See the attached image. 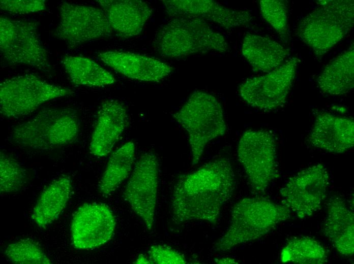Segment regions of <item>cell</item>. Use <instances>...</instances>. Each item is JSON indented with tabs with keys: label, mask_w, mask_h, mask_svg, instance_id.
Here are the masks:
<instances>
[{
	"label": "cell",
	"mask_w": 354,
	"mask_h": 264,
	"mask_svg": "<svg viewBox=\"0 0 354 264\" xmlns=\"http://www.w3.org/2000/svg\"><path fill=\"white\" fill-rule=\"evenodd\" d=\"M235 187L234 172L225 158L211 160L193 172L181 175L171 197L174 221L181 223L199 220L215 224Z\"/></svg>",
	"instance_id": "6da1fadb"
},
{
	"label": "cell",
	"mask_w": 354,
	"mask_h": 264,
	"mask_svg": "<svg viewBox=\"0 0 354 264\" xmlns=\"http://www.w3.org/2000/svg\"><path fill=\"white\" fill-rule=\"evenodd\" d=\"M290 216L291 210L285 205L262 197L243 199L233 206L229 225L213 250L225 252L256 240Z\"/></svg>",
	"instance_id": "7a4b0ae2"
},
{
	"label": "cell",
	"mask_w": 354,
	"mask_h": 264,
	"mask_svg": "<svg viewBox=\"0 0 354 264\" xmlns=\"http://www.w3.org/2000/svg\"><path fill=\"white\" fill-rule=\"evenodd\" d=\"M163 57L177 58L196 53L228 51L224 37L204 20L197 18H175L158 31L154 39Z\"/></svg>",
	"instance_id": "3957f363"
},
{
	"label": "cell",
	"mask_w": 354,
	"mask_h": 264,
	"mask_svg": "<svg viewBox=\"0 0 354 264\" xmlns=\"http://www.w3.org/2000/svg\"><path fill=\"white\" fill-rule=\"evenodd\" d=\"M317 3L319 6L301 20L298 35L321 58L351 29L354 5L351 0L319 1Z\"/></svg>",
	"instance_id": "277c9868"
},
{
	"label": "cell",
	"mask_w": 354,
	"mask_h": 264,
	"mask_svg": "<svg viewBox=\"0 0 354 264\" xmlns=\"http://www.w3.org/2000/svg\"><path fill=\"white\" fill-rule=\"evenodd\" d=\"M79 131V120L74 110L45 108L16 126L10 134V140L22 147L48 149L72 143Z\"/></svg>",
	"instance_id": "5b68a950"
},
{
	"label": "cell",
	"mask_w": 354,
	"mask_h": 264,
	"mask_svg": "<svg viewBox=\"0 0 354 264\" xmlns=\"http://www.w3.org/2000/svg\"><path fill=\"white\" fill-rule=\"evenodd\" d=\"M173 117L188 134L193 165L199 161L208 143L223 136L226 129L220 103L212 94L200 90L194 91Z\"/></svg>",
	"instance_id": "8992f818"
},
{
	"label": "cell",
	"mask_w": 354,
	"mask_h": 264,
	"mask_svg": "<svg viewBox=\"0 0 354 264\" xmlns=\"http://www.w3.org/2000/svg\"><path fill=\"white\" fill-rule=\"evenodd\" d=\"M73 93L69 88L49 83L33 74L15 76L0 84V112L7 118L23 116L48 101Z\"/></svg>",
	"instance_id": "52a82bcc"
},
{
	"label": "cell",
	"mask_w": 354,
	"mask_h": 264,
	"mask_svg": "<svg viewBox=\"0 0 354 264\" xmlns=\"http://www.w3.org/2000/svg\"><path fill=\"white\" fill-rule=\"evenodd\" d=\"M38 22L0 18L2 57L11 65L24 64L42 71L50 69L48 53L38 33Z\"/></svg>",
	"instance_id": "ba28073f"
},
{
	"label": "cell",
	"mask_w": 354,
	"mask_h": 264,
	"mask_svg": "<svg viewBox=\"0 0 354 264\" xmlns=\"http://www.w3.org/2000/svg\"><path fill=\"white\" fill-rule=\"evenodd\" d=\"M237 154L254 192H264L279 177L276 142L270 131H245L239 141Z\"/></svg>",
	"instance_id": "9c48e42d"
},
{
	"label": "cell",
	"mask_w": 354,
	"mask_h": 264,
	"mask_svg": "<svg viewBox=\"0 0 354 264\" xmlns=\"http://www.w3.org/2000/svg\"><path fill=\"white\" fill-rule=\"evenodd\" d=\"M59 9L60 22L53 35L70 49L112 34L107 16L101 9L65 2Z\"/></svg>",
	"instance_id": "30bf717a"
},
{
	"label": "cell",
	"mask_w": 354,
	"mask_h": 264,
	"mask_svg": "<svg viewBox=\"0 0 354 264\" xmlns=\"http://www.w3.org/2000/svg\"><path fill=\"white\" fill-rule=\"evenodd\" d=\"M299 61L292 57L264 75L247 79L239 87L241 97L250 106L261 110L280 107L286 101Z\"/></svg>",
	"instance_id": "8fae6325"
},
{
	"label": "cell",
	"mask_w": 354,
	"mask_h": 264,
	"mask_svg": "<svg viewBox=\"0 0 354 264\" xmlns=\"http://www.w3.org/2000/svg\"><path fill=\"white\" fill-rule=\"evenodd\" d=\"M329 175L325 166L318 163L290 177L280 189L284 204L300 218L318 211L326 198Z\"/></svg>",
	"instance_id": "7c38bea8"
},
{
	"label": "cell",
	"mask_w": 354,
	"mask_h": 264,
	"mask_svg": "<svg viewBox=\"0 0 354 264\" xmlns=\"http://www.w3.org/2000/svg\"><path fill=\"white\" fill-rule=\"evenodd\" d=\"M158 188L157 156L152 152L145 153L135 163L123 195L149 230L154 224Z\"/></svg>",
	"instance_id": "4fadbf2b"
},
{
	"label": "cell",
	"mask_w": 354,
	"mask_h": 264,
	"mask_svg": "<svg viewBox=\"0 0 354 264\" xmlns=\"http://www.w3.org/2000/svg\"><path fill=\"white\" fill-rule=\"evenodd\" d=\"M116 225L115 216L103 203H86L74 213L71 224L73 246L78 249L99 247L109 241Z\"/></svg>",
	"instance_id": "5bb4252c"
},
{
	"label": "cell",
	"mask_w": 354,
	"mask_h": 264,
	"mask_svg": "<svg viewBox=\"0 0 354 264\" xmlns=\"http://www.w3.org/2000/svg\"><path fill=\"white\" fill-rule=\"evenodd\" d=\"M162 2L170 17L197 18L213 22L227 30L247 25L252 20L248 11L229 8L212 0H165Z\"/></svg>",
	"instance_id": "9a60e30c"
},
{
	"label": "cell",
	"mask_w": 354,
	"mask_h": 264,
	"mask_svg": "<svg viewBox=\"0 0 354 264\" xmlns=\"http://www.w3.org/2000/svg\"><path fill=\"white\" fill-rule=\"evenodd\" d=\"M128 123L123 103L107 100L100 105L89 146L90 153L98 157L108 155L119 141Z\"/></svg>",
	"instance_id": "2e32d148"
},
{
	"label": "cell",
	"mask_w": 354,
	"mask_h": 264,
	"mask_svg": "<svg viewBox=\"0 0 354 264\" xmlns=\"http://www.w3.org/2000/svg\"><path fill=\"white\" fill-rule=\"evenodd\" d=\"M308 141L315 148L331 153H343L354 145L353 120L319 112L316 114Z\"/></svg>",
	"instance_id": "e0dca14e"
},
{
	"label": "cell",
	"mask_w": 354,
	"mask_h": 264,
	"mask_svg": "<svg viewBox=\"0 0 354 264\" xmlns=\"http://www.w3.org/2000/svg\"><path fill=\"white\" fill-rule=\"evenodd\" d=\"M98 57L115 72L141 81L158 82L173 70L161 60L129 52L108 51L100 53Z\"/></svg>",
	"instance_id": "ac0fdd59"
},
{
	"label": "cell",
	"mask_w": 354,
	"mask_h": 264,
	"mask_svg": "<svg viewBox=\"0 0 354 264\" xmlns=\"http://www.w3.org/2000/svg\"><path fill=\"white\" fill-rule=\"evenodd\" d=\"M112 30L123 38L138 35L152 15L146 2L139 0H99Z\"/></svg>",
	"instance_id": "d6986e66"
},
{
	"label": "cell",
	"mask_w": 354,
	"mask_h": 264,
	"mask_svg": "<svg viewBox=\"0 0 354 264\" xmlns=\"http://www.w3.org/2000/svg\"><path fill=\"white\" fill-rule=\"evenodd\" d=\"M323 233L341 254H353L354 214L340 197L331 196L327 203Z\"/></svg>",
	"instance_id": "ffe728a7"
},
{
	"label": "cell",
	"mask_w": 354,
	"mask_h": 264,
	"mask_svg": "<svg viewBox=\"0 0 354 264\" xmlns=\"http://www.w3.org/2000/svg\"><path fill=\"white\" fill-rule=\"evenodd\" d=\"M242 53L255 72H270L282 64L288 51L275 40L253 34L243 40Z\"/></svg>",
	"instance_id": "44dd1931"
},
{
	"label": "cell",
	"mask_w": 354,
	"mask_h": 264,
	"mask_svg": "<svg viewBox=\"0 0 354 264\" xmlns=\"http://www.w3.org/2000/svg\"><path fill=\"white\" fill-rule=\"evenodd\" d=\"M72 189L70 177L63 176L55 179L43 190L32 215L37 225L46 226L58 218L66 206Z\"/></svg>",
	"instance_id": "7402d4cb"
},
{
	"label": "cell",
	"mask_w": 354,
	"mask_h": 264,
	"mask_svg": "<svg viewBox=\"0 0 354 264\" xmlns=\"http://www.w3.org/2000/svg\"><path fill=\"white\" fill-rule=\"evenodd\" d=\"M319 89L324 93L339 95L350 91L354 86L353 45L334 58L317 79Z\"/></svg>",
	"instance_id": "603a6c76"
},
{
	"label": "cell",
	"mask_w": 354,
	"mask_h": 264,
	"mask_svg": "<svg viewBox=\"0 0 354 264\" xmlns=\"http://www.w3.org/2000/svg\"><path fill=\"white\" fill-rule=\"evenodd\" d=\"M61 63L71 82L74 84L102 87L114 83L113 75L90 58L67 55Z\"/></svg>",
	"instance_id": "cb8c5ba5"
},
{
	"label": "cell",
	"mask_w": 354,
	"mask_h": 264,
	"mask_svg": "<svg viewBox=\"0 0 354 264\" xmlns=\"http://www.w3.org/2000/svg\"><path fill=\"white\" fill-rule=\"evenodd\" d=\"M135 151V144L129 141L112 153L98 184L103 195L113 192L129 176L134 164Z\"/></svg>",
	"instance_id": "d4e9b609"
},
{
	"label": "cell",
	"mask_w": 354,
	"mask_h": 264,
	"mask_svg": "<svg viewBox=\"0 0 354 264\" xmlns=\"http://www.w3.org/2000/svg\"><path fill=\"white\" fill-rule=\"evenodd\" d=\"M280 259L282 262L298 264H323L328 261L324 247L308 237L290 239L283 248Z\"/></svg>",
	"instance_id": "484cf974"
},
{
	"label": "cell",
	"mask_w": 354,
	"mask_h": 264,
	"mask_svg": "<svg viewBox=\"0 0 354 264\" xmlns=\"http://www.w3.org/2000/svg\"><path fill=\"white\" fill-rule=\"evenodd\" d=\"M8 260L19 264H50L51 261L35 241L21 239L10 244L5 251Z\"/></svg>",
	"instance_id": "4316f807"
},
{
	"label": "cell",
	"mask_w": 354,
	"mask_h": 264,
	"mask_svg": "<svg viewBox=\"0 0 354 264\" xmlns=\"http://www.w3.org/2000/svg\"><path fill=\"white\" fill-rule=\"evenodd\" d=\"M26 181L25 171L12 156L0 153V191L9 193L19 190Z\"/></svg>",
	"instance_id": "83f0119b"
},
{
	"label": "cell",
	"mask_w": 354,
	"mask_h": 264,
	"mask_svg": "<svg viewBox=\"0 0 354 264\" xmlns=\"http://www.w3.org/2000/svg\"><path fill=\"white\" fill-rule=\"evenodd\" d=\"M262 16L282 38L287 33V5L283 0H262L259 2Z\"/></svg>",
	"instance_id": "f1b7e54d"
},
{
	"label": "cell",
	"mask_w": 354,
	"mask_h": 264,
	"mask_svg": "<svg viewBox=\"0 0 354 264\" xmlns=\"http://www.w3.org/2000/svg\"><path fill=\"white\" fill-rule=\"evenodd\" d=\"M0 8L11 14H25L45 10L46 2L44 0H1Z\"/></svg>",
	"instance_id": "f546056e"
},
{
	"label": "cell",
	"mask_w": 354,
	"mask_h": 264,
	"mask_svg": "<svg viewBox=\"0 0 354 264\" xmlns=\"http://www.w3.org/2000/svg\"><path fill=\"white\" fill-rule=\"evenodd\" d=\"M152 263L184 264L187 261L184 256L178 251L164 245H155L149 251Z\"/></svg>",
	"instance_id": "4dcf8cb0"
},
{
	"label": "cell",
	"mask_w": 354,
	"mask_h": 264,
	"mask_svg": "<svg viewBox=\"0 0 354 264\" xmlns=\"http://www.w3.org/2000/svg\"><path fill=\"white\" fill-rule=\"evenodd\" d=\"M215 263L218 264H232L238 263V261L234 258L229 257H220L215 259Z\"/></svg>",
	"instance_id": "1f68e13d"
},
{
	"label": "cell",
	"mask_w": 354,
	"mask_h": 264,
	"mask_svg": "<svg viewBox=\"0 0 354 264\" xmlns=\"http://www.w3.org/2000/svg\"><path fill=\"white\" fill-rule=\"evenodd\" d=\"M134 263H152L150 258L143 254H140L138 256Z\"/></svg>",
	"instance_id": "d6a6232c"
}]
</instances>
